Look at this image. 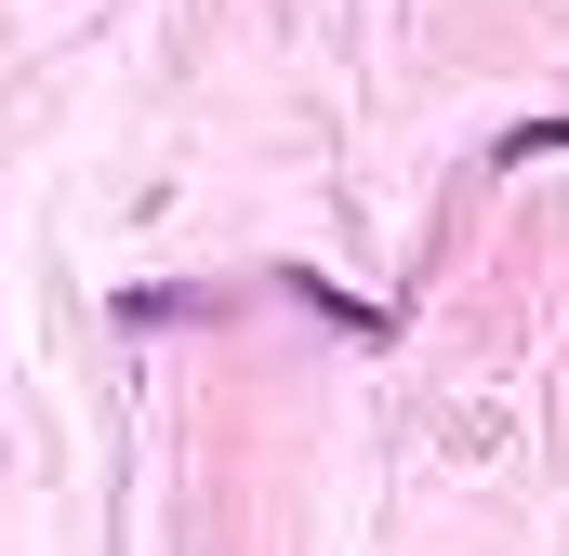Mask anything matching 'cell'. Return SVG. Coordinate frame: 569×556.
I'll return each instance as SVG.
<instances>
[{"label":"cell","instance_id":"cell-1","mask_svg":"<svg viewBox=\"0 0 569 556\" xmlns=\"http://www.w3.org/2000/svg\"><path fill=\"white\" fill-rule=\"evenodd\" d=\"M569 146V120H530V133H503V159H557Z\"/></svg>","mask_w":569,"mask_h":556}]
</instances>
